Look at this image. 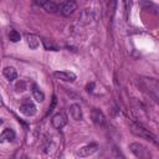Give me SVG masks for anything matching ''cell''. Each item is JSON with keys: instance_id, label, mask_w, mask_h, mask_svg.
I'll return each mask as SVG.
<instances>
[{"instance_id": "obj_1", "label": "cell", "mask_w": 159, "mask_h": 159, "mask_svg": "<svg viewBox=\"0 0 159 159\" xmlns=\"http://www.w3.org/2000/svg\"><path fill=\"white\" fill-rule=\"evenodd\" d=\"M130 130L133 134L143 138V139H147V140H150L153 144H158V139H157V135L153 134L149 129H147L145 127H143L142 124L139 123H132L130 124Z\"/></svg>"}, {"instance_id": "obj_2", "label": "cell", "mask_w": 159, "mask_h": 159, "mask_svg": "<svg viewBox=\"0 0 159 159\" xmlns=\"http://www.w3.org/2000/svg\"><path fill=\"white\" fill-rule=\"evenodd\" d=\"M129 149L130 152L139 159H148L150 158V153H149V149H147L144 145L139 144V143H132L129 145Z\"/></svg>"}, {"instance_id": "obj_3", "label": "cell", "mask_w": 159, "mask_h": 159, "mask_svg": "<svg viewBox=\"0 0 159 159\" xmlns=\"http://www.w3.org/2000/svg\"><path fill=\"white\" fill-rule=\"evenodd\" d=\"M20 112L27 117H31L36 113V106L30 101V99H25L21 104H20Z\"/></svg>"}, {"instance_id": "obj_4", "label": "cell", "mask_w": 159, "mask_h": 159, "mask_svg": "<svg viewBox=\"0 0 159 159\" xmlns=\"http://www.w3.org/2000/svg\"><path fill=\"white\" fill-rule=\"evenodd\" d=\"M92 120L94 122V124L99 125V127H104L106 123H107V119H106V116L103 114V112L98 108H93L92 109Z\"/></svg>"}, {"instance_id": "obj_5", "label": "cell", "mask_w": 159, "mask_h": 159, "mask_svg": "<svg viewBox=\"0 0 159 159\" xmlns=\"http://www.w3.org/2000/svg\"><path fill=\"white\" fill-rule=\"evenodd\" d=\"M97 149H98V145H97L96 143H92V144H88V145H84V147L80 148V149L76 152V155H77V157H81V158H83V157H89L91 154L96 153Z\"/></svg>"}, {"instance_id": "obj_6", "label": "cell", "mask_w": 159, "mask_h": 159, "mask_svg": "<svg viewBox=\"0 0 159 159\" xmlns=\"http://www.w3.org/2000/svg\"><path fill=\"white\" fill-rule=\"evenodd\" d=\"M76 9H77L76 0H66L61 6V12H62L63 16H70L75 12Z\"/></svg>"}, {"instance_id": "obj_7", "label": "cell", "mask_w": 159, "mask_h": 159, "mask_svg": "<svg viewBox=\"0 0 159 159\" xmlns=\"http://www.w3.org/2000/svg\"><path fill=\"white\" fill-rule=\"evenodd\" d=\"M51 123H52V127L53 128L61 129V128H63L67 124V117H66L65 113H57V114H55L52 117Z\"/></svg>"}, {"instance_id": "obj_8", "label": "cell", "mask_w": 159, "mask_h": 159, "mask_svg": "<svg viewBox=\"0 0 159 159\" xmlns=\"http://www.w3.org/2000/svg\"><path fill=\"white\" fill-rule=\"evenodd\" d=\"M53 76L65 82H73L76 80V75L70 71H56V72H53Z\"/></svg>"}, {"instance_id": "obj_9", "label": "cell", "mask_w": 159, "mask_h": 159, "mask_svg": "<svg viewBox=\"0 0 159 159\" xmlns=\"http://www.w3.org/2000/svg\"><path fill=\"white\" fill-rule=\"evenodd\" d=\"M15 139V132L10 128L4 129V132L0 134V143L2 142H12Z\"/></svg>"}, {"instance_id": "obj_10", "label": "cell", "mask_w": 159, "mask_h": 159, "mask_svg": "<svg viewBox=\"0 0 159 159\" xmlns=\"http://www.w3.org/2000/svg\"><path fill=\"white\" fill-rule=\"evenodd\" d=\"M70 113H71V117L75 119V120H81L82 119V109L80 107V104H72L70 107Z\"/></svg>"}, {"instance_id": "obj_11", "label": "cell", "mask_w": 159, "mask_h": 159, "mask_svg": "<svg viewBox=\"0 0 159 159\" xmlns=\"http://www.w3.org/2000/svg\"><path fill=\"white\" fill-rule=\"evenodd\" d=\"M41 7H43V9H45L47 12H50V14H55V12L58 11V6H57L52 0H45L43 4L41 5Z\"/></svg>"}, {"instance_id": "obj_12", "label": "cell", "mask_w": 159, "mask_h": 159, "mask_svg": "<svg viewBox=\"0 0 159 159\" xmlns=\"http://www.w3.org/2000/svg\"><path fill=\"white\" fill-rule=\"evenodd\" d=\"M26 42H27V45H29L30 48L35 50L39 46V37L36 35H32V34L26 35Z\"/></svg>"}, {"instance_id": "obj_13", "label": "cell", "mask_w": 159, "mask_h": 159, "mask_svg": "<svg viewBox=\"0 0 159 159\" xmlns=\"http://www.w3.org/2000/svg\"><path fill=\"white\" fill-rule=\"evenodd\" d=\"M32 96H34V98H35L37 102H42V101L45 99V94H43V92L37 87L36 83L32 84Z\"/></svg>"}, {"instance_id": "obj_14", "label": "cell", "mask_w": 159, "mask_h": 159, "mask_svg": "<svg viewBox=\"0 0 159 159\" xmlns=\"http://www.w3.org/2000/svg\"><path fill=\"white\" fill-rule=\"evenodd\" d=\"M42 43H43L45 48L48 50V51H58L60 50V46L57 43H55L53 41L48 40V39H42Z\"/></svg>"}, {"instance_id": "obj_15", "label": "cell", "mask_w": 159, "mask_h": 159, "mask_svg": "<svg viewBox=\"0 0 159 159\" xmlns=\"http://www.w3.org/2000/svg\"><path fill=\"white\" fill-rule=\"evenodd\" d=\"M2 73H4V76H5L9 81H12V80H15V78L17 77V72H16V70H15L14 67H5Z\"/></svg>"}, {"instance_id": "obj_16", "label": "cell", "mask_w": 159, "mask_h": 159, "mask_svg": "<svg viewBox=\"0 0 159 159\" xmlns=\"http://www.w3.org/2000/svg\"><path fill=\"white\" fill-rule=\"evenodd\" d=\"M20 39H21V36H20V34H19L17 31L11 30V31L9 32V40H10L11 42H17V41H20Z\"/></svg>"}, {"instance_id": "obj_17", "label": "cell", "mask_w": 159, "mask_h": 159, "mask_svg": "<svg viewBox=\"0 0 159 159\" xmlns=\"http://www.w3.org/2000/svg\"><path fill=\"white\" fill-rule=\"evenodd\" d=\"M132 4H133V0H123L125 17H128V12H129V10H130V7H132Z\"/></svg>"}, {"instance_id": "obj_18", "label": "cell", "mask_w": 159, "mask_h": 159, "mask_svg": "<svg viewBox=\"0 0 159 159\" xmlns=\"http://www.w3.org/2000/svg\"><path fill=\"white\" fill-rule=\"evenodd\" d=\"M55 104H56V97H53V98H52V104H51V106H50V108H48V113H51V112L53 111Z\"/></svg>"}, {"instance_id": "obj_19", "label": "cell", "mask_w": 159, "mask_h": 159, "mask_svg": "<svg viewBox=\"0 0 159 159\" xmlns=\"http://www.w3.org/2000/svg\"><path fill=\"white\" fill-rule=\"evenodd\" d=\"M31 1H32L34 4H36V5H39V6H41V5L43 4V1H45V0H31Z\"/></svg>"}, {"instance_id": "obj_20", "label": "cell", "mask_w": 159, "mask_h": 159, "mask_svg": "<svg viewBox=\"0 0 159 159\" xmlns=\"http://www.w3.org/2000/svg\"><path fill=\"white\" fill-rule=\"evenodd\" d=\"M93 86H94L93 83H91V84H88V86H87V91H88V92H92V91H93V89H92V88H93Z\"/></svg>"}, {"instance_id": "obj_21", "label": "cell", "mask_w": 159, "mask_h": 159, "mask_svg": "<svg viewBox=\"0 0 159 159\" xmlns=\"http://www.w3.org/2000/svg\"><path fill=\"white\" fill-rule=\"evenodd\" d=\"M1 123H2V119H0V124H1Z\"/></svg>"}]
</instances>
